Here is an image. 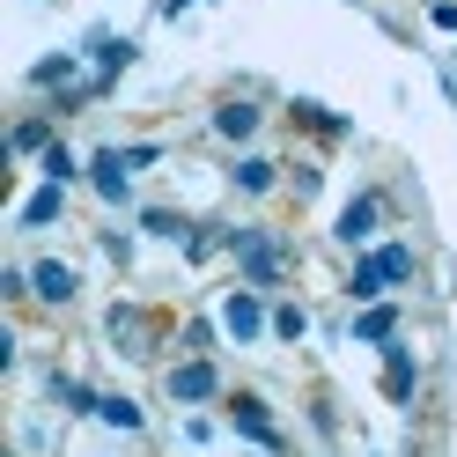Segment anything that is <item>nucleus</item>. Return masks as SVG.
Masks as SVG:
<instances>
[{
  "mask_svg": "<svg viewBox=\"0 0 457 457\" xmlns=\"http://www.w3.org/2000/svg\"><path fill=\"white\" fill-rule=\"evenodd\" d=\"M406 273H413V251H406V244H384V251H369V259L354 266V295L377 303L391 280H406Z\"/></svg>",
  "mask_w": 457,
  "mask_h": 457,
  "instance_id": "obj_1",
  "label": "nucleus"
},
{
  "mask_svg": "<svg viewBox=\"0 0 457 457\" xmlns=\"http://www.w3.org/2000/svg\"><path fill=\"white\" fill-rule=\"evenodd\" d=\"M228 251H237V266L251 273V288H273L280 280V244L259 237V228H228Z\"/></svg>",
  "mask_w": 457,
  "mask_h": 457,
  "instance_id": "obj_2",
  "label": "nucleus"
},
{
  "mask_svg": "<svg viewBox=\"0 0 457 457\" xmlns=\"http://www.w3.org/2000/svg\"><path fill=\"white\" fill-rule=\"evenodd\" d=\"M111 339H119V354H155V318L133 310V303H119L111 310Z\"/></svg>",
  "mask_w": 457,
  "mask_h": 457,
  "instance_id": "obj_3",
  "label": "nucleus"
},
{
  "mask_svg": "<svg viewBox=\"0 0 457 457\" xmlns=\"http://www.w3.org/2000/svg\"><path fill=\"white\" fill-rule=\"evenodd\" d=\"M214 391H221V377H214L207 354H192V361L170 369V398H185V406H199V398H214Z\"/></svg>",
  "mask_w": 457,
  "mask_h": 457,
  "instance_id": "obj_4",
  "label": "nucleus"
},
{
  "mask_svg": "<svg viewBox=\"0 0 457 457\" xmlns=\"http://www.w3.org/2000/svg\"><path fill=\"white\" fill-rule=\"evenodd\" d=\"M221 325H228V332H237V339H259V332H266L273 318H266V303H259V295H251V288H237V295H228V303H221Z\"/></svg>",
  "mask_w": 457,
  "mask_h": 457,
  "instance_id": "obj_5",
  "label": "nucleus"
},
{
  "mask_svg": "<svg viewBox=\"0 0 457 457\" xmlns=\"http://www.w3.org/2000/svg\"><path fill=\"white\" fill-rule=\"evenodd\" d=\"M377 221H384V199H377V192H361L354 207L339 214V244H369V237H377Z\"/></svg>",
  "mask_w": 457,
  "mask_h": 457,
  "instance_id": "obj_6",
  "label": "nucleus"
},
{
  "mask_svg": "<svg viewBox=\"0 0 457 457\" xmlns=\"http://www.w3.org/2000/svg\"><path fill=\"white\" fill-rule=\"evenodd\" d=\"M228 420H237V436H251V443L280 450V428H273V413L259 406V398H237V406H228Z\"/></svg>",
  "mask_w": 457,
  "mask_h": 457,
  "instance_id": "obj_7",
  "label": "nucleus"
},
{
  "mask_svg": "<svg viewBox=\"0 0 457 457\" xmlns=\"http://www.w3.org/2000/svg\"><path fill=\"white\" fill-rule=\"evenodd\" d=\"M74 266H60V259H45V266H30V295H45V303H74Z\"/></svg>",
  "mask_w": 457,
  "mask_h": 457,
  "instance_id": "obj_8",
  "label": "nucleus"
},
{
  "mask_svg": "<svg viewBox=\"0 0 457 457\" xmlns=\"http://www.w3.org/2000/svg\"><path fill=\"white\" fill-rule=\"evenodd\" d=\"M89 185L104 199H126V148H96L89 155Z\"/></svg>",
  "mask_w": 457,
  "mask_h": 457,
  "instance_id": "obj_9",
  "label": "nucleus"
},
{
  "mask_svg": "<svg viewBox=\"0 0 457 457\" xmlns=\"http://www.w3.org/2000/svg\"><path fill=\"white\" fill-rule=\"evenodd\" d=\"M391 332H398V310H391V303H369L361 318H354V339H361V347H391Z\"/></svg>",
  "mask_w": 457,
  "mask_h": 457,
  "instance_id": "obj_10",
  "label": "nucleus"
},
{
  "mask_svg": "<svg viewBox=\"0 0 457 457\" xmlns=\"http://www.w3.org/2000/svg\"><path fill=\"white\" fill-rule=\"evenodd\" d=\"M8 148H15V155H45V148H52V111H37V119H15Z\"/></svg>",
  "mask_w": 457,
  "mask_h": 457,
  "instance_id": "obj_11",
  "label": "nucleus"
},
{
  "mask_svg": "<svg viewBox=\"0 0 457 457\" xmlns=\"http://www.w3.org/2000/svg\"><path fill=\"white\" fill-rule=\"evenodd\" d=\"M214 133L221 140H251V133H259V104H221L214 111Z\"/></svg>",
  "mask_w": 457,
  "mask_h": 457,
  "instance_id": "obj_12",
  "label": "nucleus"
},
{
  "mask_svg": "<svg viewBox=\"0 0 457 457\" xmlns=\"http://www.w3.org/2000/svg\"><path fill=\"white\" fill-rule=\"evenodd\" d=\"M60 207H67V185H45V192H30V199H22V228L60 221Z\"/></svg>",
  "mask_w": 457,
  "mask_h": 457,
  "instance_id": "obj_13",
  "label": "nucleus"
},
{
  "mask_svg": "<svg viewBox=\"0 0 457 457\" xmlns=\"http://www.w3.org/2000/svg\"><path fill=\"white\" fill-rule=\"evenodd\" d=\"M81 67H74V52H60V60H37L30 67V89H74Z\"/></svg>",
  "mask_w": 457,
  "mask_h": 457,
  "instance_id": "obj_14",
  "label": "nucleus"
},
{
  "mask_svg": "<svg viewBox=\"0 0 457 457\" xmlns=\"http://www.w3.org/2000/svg\"><path fill=\"white\" fill-rule=\"evenodd\" d=\"M384 391L391 398H413V354L406 347H384Z\"/></svg>",
  "mask_w": 457,
  "mask_h": 457,
  "instance_id": "obj_15",
  "label": "nucleus"
},
{
  "mask_svg": "<svg viewBox=\"0 0 457 457\" xmlns=\"http://www.w3.org/2000/svg\"><path fill=\"white\" fill-rule=\"evenodd\" d=\"M273 170H280V162L244 155V162H237V192H251V199H259V192H273Z\"/></svg>",
  "mask_w": 457,
  "mask_h": 457,
  "instance_id": "obj_16",
  "label": "nucleus"
},
{
  "mask_svg": "<svg viewBox=\"0 0 457 457\" xmlns=\"http://www.w3.org/2000/svg\"><path fill=\"white\" fill-rule=\"evenodd\" d=\"M96 67H104L96 81H111V74H126V67H133V45H126V37H96Z\"/></svg>",
  "mask_w": 457,
  "mask_h": 457,
  "instance_id": "obj_17",
  "label": "nucleus"
},
{
  "mask_svg": "<svg viewBox=\"0 0 457 457\" xmlns=\"http://www.w3.org/2000/svg\"><path fill=\"white\" fill-rule=\"evenodd\" d=\"M295 126H310V133H347V119H339V111H325V104H295Z\"/></svg>",
  "mask_w": 457,
  "mask_h": 457,
  "instance_id": "obj_18",
  "label": "nucleus"
},
{
  "mask_svg": "<svg viewBox=\"0 0 457 457\" xmlns=\"http://www.w3.org/2000/svg\"><path fill=\"white\" fill-rule=\"evenodd\" d=\"M52 391H60V406H74V413H96L104 398L89 391V384H74V377H52Z\"/></svg>",
  "mask_w": 457,
  "mask_h": 457,
  "instance_id": "obj_19",
  "label": "nucleus"
},
{
  "mask_svg": "<svg viewBox=\"0 0 457 457\" xmlns=\"http://www.w3.org/2000/svg\"><path fill=\"white\" fill-rule=\"evenodd\" d=\"M111 428H126V436H133V428H140V406H133V398H104V406H96Z\"/></svg>",
  "mask_w": 457,
  "mask_h": 457,
  "instance_id": "obj_20",
  "label": "nucleus"
},
{
  "mask_svg": "<svg viewBox=\"0 0 457 457\" xmlns=\"http://www.w3.org/2000/svg\"><path fill=\"white\" fill-rule=\"evenodd\" d=\"M45 178H52V185H74V155L60 148V140H52V148H45Z\"/></svg>",
  "mask_w": 457,
  "mask_h": 457,
  "instance_id": "obj_21",
  "label": "nucleus"
},
{
  "mask_svg": "<svg viewBox=\"0 0 457 457\" xmlns=\"http://www.w3.org/2000/svg\"><path fill=\"white\" fill-rule=\"evenodd\" d=\"M140 228H155V237H178L185 221H178V214H162V207H148V214H140Z\"/></svg>",
  "mask_w": 457,
  "mask_h": 457,
  "instance_id": "obj_22",
  "label": "nucleus"
},
{
  "mask_svg": "<svg viewBox=\"0 0 457 457\" xmlns=\"http://www.w3.org/2000/svg\"><path fill=\"white\" fill-rule=\"evenodd\" d=\"M273 332L280 339H303V310H273Z\"/></svg>",
  "mask_w": 457,
  "mask_h": 457,
  "instance_id": "obj_23",
  "label": "nucleus"
}]
</instances>
